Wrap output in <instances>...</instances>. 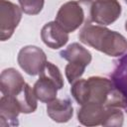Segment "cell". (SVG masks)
Returning a JSON list of instances; mask_svg holds the SVG:
<instances>
[{
    "instance_id": "obj_1",
    "label": "cell",
    "mask_w": 127,
    "mask_h": 127,
    "mask_svg": "<svg viewBox=\"0 0 127 127\" xmlns=\"http://www.w3.org/2000/svg\"><path fill=\"white\" fill-rule=\"evenodd\" d=\"M70 92L75 101L83 105L94 102L106 107H120L125 109V100L113 85L111 79L101 76H91L72 83Z\"/></svg>"
},
{
    "instance_id": "obj_2",
    "label": "cell",
    "mask_w": 127,
    "mask_h": 127,
    "mask_svg": "<svg viewBox=\"0 0 127 127\" xmlns=\"http://www.w3.org/2000/svg\"><path fill=\"white\" fill-rule=\"evenodd\" d=\"M78 39L81 43L109 57H119L127 51L125 37L101 25L85 24L78 34Z\"/></svg>"
},
{
    "instance_id": "obj_3",
    "label": "cell",
    "mask_w": 127,
    "mask_h": 127,
    "mask_svg": "<svg viewBox=\"0 0 127 127\" xmlns=\"http://www.w3.org/2000/svg\"><path fill=\"white\" fill-rule=\"evenodd\" d=\"M92 0H71L61 6L56 22L62 26L67 33L78 29L82 24H90Z\"/></svg>"
},
{
    "instance_id": "obj_4",
    "label": "cell",
    "mask_w": 127,
    "mask_h": 127,
    "mask_svg": "<svg viewBox=\"0 0 127 127\" xmlns=\"http://www.w3.org/2000/svg\"><path fill=\"white\" fill-rule=\"evenodd\" d=\"M63 87L64 78L59 67L47 62L33 87L37 98L42 102L49 103L57 98L58 90Z\"/></svg>"
},
{
    "instance_id": "obj_5",
    "label": "cell",
    "mask_w": 127,
    "mask_h": 127,
    "mask_svg": "<svg viewBox=\"0 0 127 127\" xmlns=\"http://www.w3.org/2000/svg\"><path fill=\"white\" fill-rule=\"evenodd\" d=\"M60 56L68 62L64 71L69 83L78 80L83 74L85 67L91 62L90 52L78 43L70 44L65 50L60 53Z\"/></svg>"
},
{
    "instance_id": "obj_6",
    "label": "cell",
    "mask_w": 127,
    "mask_h": 127,
    "mask_svg": "<svg viewBox=\"0 0 127 127\" xmlns=\"http://www.w3.org/2000/svg\"><path fill=\"white\" fill-rule=\"evenodd\" d=\"M0 7V39L4 42L11 38L18 27L22 18V9L8 0H1Z\"/></svg>"
},
{
    "instance_id": "obj_7",
    "label": "cell",
    "mask_w": 127,
    "mask_h": 127,
    "mask_svg": "<svg viewBox=\"0 0 127 127\" xmlns=\"http://www.w3.org/2000/svg\"><path fill=\"white\" fill-rule=\"evenodd\" d=\"M17 61L26 73L37 75L44 68L47 63V57L42 49L36 46H26L20 50Z\"/></svg>"
},
{
    "instance_id": "obj_8",
    "label": "cell",
    "mask_w": 127,
    "mask_h": 127,
    "mask_svg": "<svg viewBox=\"0 0 127 127\" xmlns=\"http://www.w3.org/2000/svg\"><path fill=\"white\" fill-rule=\"evenodd\" d=\"M121 14V5L117 0H95L92 2L91 21L101 26L114 23Z\"/></svg>"
},
{
    "instance_id": "obj_9",
    "label": "cell",
    "mask_w": 127,
    "mask_h": 127,
    "mask_svg": "<svg viewBox=\"0 0 127 127\" xmlns=\"http://www.w3.org/2000/svg\"><path fill=\"white\" fill-rule=\"evenodd\" d=\"M42 41L51 49L57 50L64 47L68 41V33L56 21L47 23L41 31Z\"/></svg>"
},
{
    "instance_id": "obj_10",
    "label": "cell",
    "mask_w": 127,
    "mask_h": 127,
    "mask_svg": "<svg viewBox=\"0 0 127 127\" xmlns=\"http://www.w3.org/2000/svg\"><path fill=\"white\" fill-rule=\"evenodd\" d=\"M26 82L22 74L15 68L4 69L0 75V90L3 95L15 96L24 88Z\"/></svg>"
},
{
    "instance_id": "obj_11",
    "label": "cell",
    "mask_w": 127,
    "mask_h": 127,
    "mask_svg": "<svg viewBox=\"0 0 127 127\" xmlns=\"http://www.w3.org/2000/svg\"><path fill=\"white\" fill-rule=\"evenodd\" d=\"M21 113L20 105L14 96L3 95L0 99V125L17 126L19 125L18 115Z\"/></svg>"
},
{
    "instance_id": "obj_12",
    "label": "cell",
    "mask_w": 127,
    "mask_h": 127,
    "mask_svg": "<svg viewBox=\"0 0 127 127\" xmlns=\"http://www.w3.org/2000/svg\"><path fill=\"white\" fill-rule=\"evenodd\" d=\"M106 106L94 102H89L81 105L77 111L78 122L85 126H97L101 125Z\"/></svg>"
},
{
    "instance_id": "obj_13",
    "label": "cell",
    "mask_w": 127,
    "mask_h": 127,
    "mask_svg": "<svg viewBox=\"0 0 127 127\" xmlns=\"http://www.w3.org/2000/svg\"><path fill=\"white\" fill-rule=\"evenodd\" d=\"M47 113L52 120L59 123L69 121L73 114L72 104L69 98L54 99L47 105Z\"/></svg>"
},
{
    "instance_id": "obj_14",
    "label": "cell",
    "mask_w": 127,
    "mask_h": 127,
    "mask_svg": "<svg viewBox=\"0 0 127 127\" xmlns=\"http://www.w3.org/2000/svg\"><path fill=\"white\" fill-rule=\"evenodd\" d=\"M111 81L125 100V111L127 112V54L121 57L110 75Z\"/></svg>"
},
{
    "instance_id": "obj_15",
    "label": "cell",
    "mask_w": 127,
    "mask_h": 127,
    "mask_svg": "<svg viewBox=\"0 0 127 127\" xmlns=\"http://www.w3.org/2000/svg\"><path fill=\"white\" fill-rule=\"evenodd\" d=\"M14 97L18 101L22 113H32L37 109L38 98L34 92V89L28 83H26L22 91Z\"/></svg>"
},
{
    "instance_id": "obj_16",
    "label": "cell",
    "mask_w": 127,
    "mask_h": 127,
    "mask_svg": "<svg viewBox=\"0 0 127 127\" xmlns=\"http://www.w3.org/2000/svg\"><path fill=\"white\" fill-rule=\"evenodd\" d=\"M123 113L119 107L108 106L105 110V115L102 121V126H122L123 124Z\"/></svg>"
},
{
    "instance_id": "obj_17",
    "label": "cell",
    "mask_w": 127,
    "mask_h": 127,
    "mask_svg": "<svg viewBox=\"0 0 127 127\" xmlns=\"http://www.w3.org/2000/svg\"><path fill=\"white\" fill-rule=\"evenodd\" d=\"M22 11L28 15L39 14L45 4V0H18Z\"/></svg>"
},
{
    "instance_id": "obj_18",
    "label": "cell",
    "mask_w": 127,
    "mask_h": 127,
    "mask_svg": "<svg viewBox=\"0 0 127 127\" xmlns=\"http://www.w3.org/2000/svg\"><path fill=\"white\" fill-rule=\"evenodd\" d=\"M125 30L127 31V21H126V23H125Z\"/></svg>"
},
{
    "instance_id": "obj_19",
    "label": "cell",
    "mask_w": 127,
    "mask_h": 127,
    "mask_svg": "<svg viewBox=\"0 0 127 127\" xmlns=\"http://www.w3.org/2000/svg\"><path fill=\"white\" fill-rule=\"evenodd\" d=\"M124 1H125V2H126V3H127V0H124Z\"/></svg>"
}]
</instances>
